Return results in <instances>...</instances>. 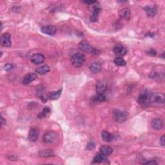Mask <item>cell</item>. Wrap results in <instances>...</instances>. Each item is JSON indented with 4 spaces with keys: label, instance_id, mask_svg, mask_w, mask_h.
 I'll return each instance as SVG.
<instances>
[{
    "label": "cell",
    "instance_id": "1",
    "mask_svg": "<svg viewBox=\"0 0 165 165\" xmlns=\"http://www.w3.org/2000/svg\"><path fill=\"white\" fill-rule=\"evenodd\" d=\"M86 60L85 56L82 53H75L71 57V63L75 67L79 68L83 65Z\"/></svg>",
    "mask_w": 165,
    "mask_h": 165
},
{
    "label": "cell",
    "instance_id": "2",
    "mask_svg": "<svg viewBox=\"0 0 165 165\" xmlns=\"http://www.w3.org/2000/svg\"><path fill=\"white\" fill-rule=\"evenodd\" d=\"M78 47L80 50H81L84 52L93 53V54H97L99 51L97 50V49L92 47L89 43L87 41H81L79 43Z\"/></svg>",
    "mask_w": 165,
    "mask_h": 165
},
{
    "label": "cell",
    "instance_id": "3",
    "mask_svg": "<svg viewBox=\"0 0 165 165\" xmlns=\"http://www.w3.org/2000/svg\"><path fill=\"white\" fill-rule=\"evenodd\" d=\"M113 115L115 121L119 123H124L128 118V114L127 112H123L119 110H114L113 111Z\"/></svg>",
    "mask_w": 165,
    "mask_h": 165
},
{
    "label": "cell",
    "instance_id": "4",
    "mask_svg": "<svg viewBox=\"0 0 165 165\" xmlns=\"http://www.w3.org/2000/svg\"><path fill=\"white\" fill-rule=\"evenodd\" d=\"M149 99L151 102H157V103L164 104L165 102V96L161 93H154L149 94Z\"/></svg>",
    "mask_w": 165,
    "mask_h": 165
},
{
    "label": "cell",
    "instance_id": "5",
    "mask_svg": "<svg viewBox=\"0 0 165 165\" xmlns=\"http://www.w3.org/2000/svg\"><path fill=\"white\" fill-rule=\"evenodd\" d=\"M57 138V133L55 132L50 131L47 132L44 135L43 140V142L47 144L53 143L56 140Z\"/></svg>",
    "mask_w": 165,
    "mask_h": 165
},
{
    "label": "cell",
    "instance_id": "6",
    "mask_svg": "<svg viewBox=\"0 0 165 165\" xmlns=\"http://www.w3.org/2000/svg\"><path fill=\"white\" fill-rule=\"evenodd\" d=\"M138 102H139V104L143 108H146V107L148 106L150 102L149 99V94L146 93H141L138 98Z\"/></svg>",
    "mask_w": 165,
    "mask_h": 165
},
{
    "label": "cell",
    "instance_id": "7",
    "mask_svg": "<svg viewBox=\"0 0 165 165\" xmlns=\"http://www.w3.org/2000/svg\"><path fill=\"white\" fill-rule=\"evenodd\" d=\"M39 136V130L38 128L32 127L30 128L29 133L28 139L31 142H35L38 139Z\"/></svg>",
    "mask_w": 165,
    "mask_h": 165
},
{
    "label": "cell",
    "instance_id": "8",
    "mask_svg": "<svg viewBox=\"0 0 165 165\" xmlns=\"http://www.w3.org/2000/svg\"><path fill=\"white\" fill-rule=\"evenodd\" d=\"M114 52L118 57L123 56L127 53V50L121 44H116L114 47Z\"/></svg>",
    "mask_w": 165,
    "mask_h": 165
},
{
    "label": "cell",
    "instance_id": "9",
    "mask_svg": "<svg viewBox=\"0 0 165 165\" xmlns=\"http://www.w3.org/2000/svg\"><path fill=\"white\" fill-rule=\"evenodd\" d=\"M45 60V57L41 53H35L30 58V61L32 63L35 65H39L43 63Z\"/></svg>",
    "mask_w": 165,
    "mask_h": 165
},
{
    "label": "cell",
    "instance_id": "10",
    "mask_svg": "<svg viewBox=\"0 0 165 165\" xmlns=\"http://www.w3.org/2000/svg\"><path fill=\"white\" fill-rule=\"evenodd\" d=\"M41 30L44 34L49 35H53L56 32V28L54 25H47L42 26Z\"/></svg>",
    "mask_w": 165,
    "mask_h": 165
},
{
    "label": "cell",
    "instance_id": "11",
    "mask_svg": "<svg viewBox=\"0 0 165 165\" xmlns=\"http://www.w3.org/2000/svg\"><path fill=\"white\" fill-rule=\"evenodd\" d=\"M1 44L3 47H11V35L8 33H5L2 35L1 39H0Z\"/></svg>",
    "mask_w": 165,
    "mask_h": 165
},
{
    "label": "cell",
    "instance_id": "12",
    "mask_svg": "<svg viewBox=\"0 0 165 165\" xmlns=\"http://www.w3.org/2000/svg\"><path fill=\"white\" fill-rule=\"evenodd\" d=\"M151 126L155 130H161L163 127V122L160 118H155L151 121Z\"/></svg>",
    "mask_w": 165,
    "mask_h": 165
},
{
    "label": "cell",
    "instance_id": "13",
    "mask_svg": "<svg viewBox=\"0 0 165 165\" xmlns=\"http://www.w3.org/2000/svg\"><path fill=\"white\" fill-rule=\"evenodd\" d=\"M119 16L121 17V19L125 21H128L130 19L131 16L130 10L128 8H123V9L120 11L119 12Z\"/></svg>",
    "mask_w": 165,
    "mask_h": 165
},
{
    "label": "cell",
    "instance_id": "14",
    "mask_svg": "<svg viewBox=\"0 0 165 165\" xmlns=\"http://www.w3.org/2000/svg\"><path fill=\"white\" fill-rule=\"evenodd\" d=\"M96 92L97 93H104L106 90V83L105 81H98L96 83Z\"/></svg>",
    "mask_w": 165,
    "mask_h": 165
},
{
    "label": "cell",
    "instance_id": "15",
    "mask_svg": "<svg viewBox=\"0 0 165 165\" xmlns=\"http://www.w3.org/2000/svg\"><path fill=\"white\" fill-rule=\"evenodd\" d=\"M101 10V8L98 5H93V12L90 17V21L92 22H96L98 20Z\"/></svg>",
    "mask_w": 165,
    "mask_h": 165
},
{
    "label": "cell",
    "instance_id": "16",
    "mask_svg": "<svg viewBox=\"0 0 165 165\" xmlns=\"http://www.w3.org/2000/svg\"><path fill=\"white\" fill-rule=\"evenodd\" d=\"M37 78H38V75L36 74H35V73L27 74L24 77L22 83H23V84H28L30 83H31L32 81H34V80L36 79Z\"/></svg>",
    "mask_w": 165,
    "mask_h": 165
},
{
    "label": "cell",
    "instance_id": "17",
    "mask_svg": "<svg viewBox=\"0 0 165 165\" xmlns=\"http://www.w3.org/2000/svg\"><path fill=\"white\" fill-rule=\"evenodd\" d=\"M101 64L99 63V62H93V63H91L90 65V70L91 72L93 74H97L99 73L101 70Z\"/></svg>",
    "mask_w": 165,
    "mask_h": 165
},
{
    "label": "cell",
    "instance_id": "18",
    "mask_svg": "<svg viewBox=\"0 0 165 165\" xmlns=\"http://www.w3.org/2000/svg\"><path fill=\"white\" fill-rule=\"evenodd\" d=\"M38 155L41 157H50L54 156V152L52 150L45 149L39 151Z\"/></svg>",
    "mask_w": 165,
    "mask_h": 165
},
{
    "label": "cell",
    "instance_id": "19",
    "mask_svg": "<svg viewBox=\"0 0 165 165\" xmlns=\"http://www.w3.org/2000/svg\"><path fill=\"white\" fill-rule=\"evenodd\" d=\"M144 10L148 17H154L157 13V8L155 7L146 6L144 8Z\"/></svg>",
    "mask_w": 165,
    "mask_h": 165
},
{
    "label": "cell",
    "instance_id": "20",
    "mask_svg": "<svg viewBox=\"0 0 165 165\" xmlns=\"http://www.w3.org/2000/svg\"><path fill=\"white\" fill-rule=\"evenodd\" d=\"M101 137H102V140L106 142H110L114 139V137L112 134H111L110 132H107L106 130H103L102 132Z\"/></svg>",
    "mask_w": 165,
    "mask_h": 165
},
{
    "label": "cell",
    "instance_id": "21",
    "mask_svg": "<svg viewBox=\"0 0 165 165\" xmlns=\"http://www.w3.org/2000/svg\"><path fill=\"white\" fill-rule=\"evenodd\" d=\"M62 92V88H60L59 90L56 92H52L48 93V97L50 100H57L58 99Z\"/></svg>",
    "mask_w": 165,
    "mask_h": 165
},
{
    "label": "cell",
    "instance_id": "22",
    "mask_svg": "<svg viewBox=\"0 0 165 165\" xmlns=\"http://www.w3.org/2000/svg\"><path fill=\"white\" fill-rule=\"evenodd\" d=\"M35 72L37 74H39L40 75H44L47 74L49 71H50V67L47 65H43L41 66H39V67L35 69Z\"/></svg>",
    "mask_w": 165,
    "mask_h": 165
},
{
    "label": "cell",
    "instance_id": "23",
    "mask_svg": "<svg viewBox=\"0 0 165 165\" xmlns=\"http://www.w3.org/2000/svg\"><path fill=\"white\" fill-rule=\"evenodd\" d=\"M100 151L102 154L105 155V156H107L112 154L113 149L109 146L104 145V146H102L100 148Z\"/></svg>",
    "mask_w": 165,
    "mask_h": 165
},
{
    "label": "cell",
    "instance_id": "24",
    "mask_svg": "<svg viewBox=\"0 0 165 165\" xmlns=\"http://www.w3.org/2000/svg\"><path fill=\"white\" fill-rule=\"evenodd\" d=\"M105 160H107V159L106 158L105 155L102 154L101 153V154H97L96 155V156L94 157V158H93V161H92V163L95 164V163H101V162H103Z\"/></svg>",
    "mask_w": 165,
    "mask_h": 165
},
{
    "label": "cell",
    "instance_id": "25",
    "mask_svg": "<svg viewBox=\"0 0 165 165\" xmlns=\"http://www.w3.org/2000/svg\"><path fill=\"white\" fill-rule=\"evenodd\" d=\"M114 63L116 65L118 66H125L127 64L126 61L124 60L123 58L121 57H115Z\"/></svg>",
    "mask_w": 165,
    "mask_h": 165
},
{
    "label": "cell",
    "instance_id": "26",
    "mask_svg": "<svg viewBox=\"0 0 165 165\" xmlns=\"http://www.w3.org/2000/svg\"><path fill=\"white\" fill-rule=\"evenodd\" d=\"M50 112V108H49V107L47 106V107H44V108H43L42 112H40L38 115V118L39 119H43V118L46 117L47 115Z\"/></svg>",
    "mask_w": 165,
    "mask_h": 165
},
{
    "label": "cell",
    "instance_id": "27",
    "mask_svg": "<svg viewBox=\"0 0 165 165\" xmlns=\"http://www.w3.org/2000/svg\"><path fill=\"white\" fill-rule=\"evenodd\" d=\"M93 99L96 102H104L106 101V96L104 93H97V95L94 97Z\"/></svg>",
    "mask_w": 165,
    "mask_h": 165
},
{
    "label": "cell",
    "instance_id": "28",
    "mask_svg": "<svg viewBox=\"0 0 165 165\" xmlns=\"http://www.w3.org/2000/svg\"><path fill=\"white\" fill-rule=\"evenodd\" d=\"M95 148V144L93 143V142H90L89 143L87 144V148L89 150H93V148Z\"/></svg>",
    "mask_w": 165,
    "mask_h": 165
},
{
    "label": "cell",
    "instance_id": "29",
    "mask_svg": "<svg viewBox=\"0 0 165 165\" xmlns=\"http://www.w3.org/2000/svg\"><path fill=\"white\" fill-rule=\"evenodd\" d=\"M13 69V65L10 63H7L4 66V69H5L6 71H10Z\"/></svg>",
    "mask_w": 165,
    "mask_h": 165
},
{
    "label": "cell",
    "instance_id": "30",
    "mask_svg": "<svg viewBox=\"0 0 165 165\" xmlns=\"http://www.w3.org/2000/svg\"><path fill=\"white\" fill-rule=\"evenodd\" d=\"M160 145H161V146H164V145H165V137H164V136L163 135V136H162V137H160Z\"/></svg>",
    "mask_w": 165,
    "mask_h": 165
},
{
    "label": "cell",
    "instance_id": "31",
    "mask_svg": "<svg viewBox=\"0 0 165 165\" xmlns=\"http://www.w3.org/2000/svg\"><path fill=\"white\" fill-rule=\"evenodd\" d=\"M148 53L149 55L150 56H154L156 55V53H157V52H156L155 50H153V49H150V50L148 52Z\"/></svg>",
    "mask_w": 165,
    "mask_h": 165
},
{
    "label": "cell",
    "instance_id": "32",
    "mask_svg": "<svg viewBox=\"0 0 165 165\" xmlns=\"http://www.w3.org/2000/svg\"><path fill=\"white\" fill-rule=\"evenodd\" d=\"M83 2L84 3L88 4V5H92V4L93 5V4L96 3V1H84V2Z\"/></svg>",
    "mask_w": 165,
    "mask_h": 165
},
{
    "label": "cell",
    "instance_id": "33",
    "mask_svg": "<svg viewBox=\"0 0 165 165\" xmlns=\"http://www.w3.org/2000/svg\"><path fill=\"white\" fill-rule=\"evenodd\" d=\"M145 164H153V165H155V164H157L158 163H157V162H156L155 160H151V161L145 163Z\"/></svg>",
    "mask_w": 165,
    "mask_h": 165
},
{
    "label": "cell",
    "instance_id": "34",
    "mask_svg": "<svg viewBox=\"0 0 165 165\" xmlns=\"http://www.w3.org/2000/svg\"><path fill=\"white\" fill-rule=\"evenodd\" d=\"M1 123H2V126L6 124V120H5V119L3 118V117L2 116V118H1Z\"/></svg>",
    "mask_w": 165,
    "mask_h": 165
}]
</instances>
